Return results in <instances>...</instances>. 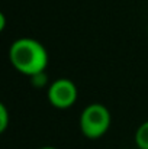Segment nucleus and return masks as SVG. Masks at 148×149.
Listing matches in <instances>:
<instances>
[{
    "label": "nucleus",
    "instance_id": "nucleus-1",
    "mask_svg": "<svg viewBox=\"0 0 148 149\" xmlns=\"http://www.w3.org/2000/svg\"><path fill=\"white\" fill-rule=\"evenodd\" d=\"M9 61L16 71L32 77L47 70L49 55L39 41L34 38H19L9 48Z\"/></svg>",
    "mask_w": 148,
    "mask_h": 149
},
{
    "label": "nucleus",
    "instance_id": "nucleus-2",
    "mask_svg": "<svg viewBox=\"0 0 148 149\" xmlns=\"http://www.w3.org/2000/svg\"><path fill=\"white\" fill-rule=\"evenodd\" d=\"M112 116L109 109L102 103H92L80 114V130L87 139H100L110 127Z\"/></svg>",
    "mask_w": 148,
    "mask_h": 149
},
{
    "label": "nucleus",
    "instance_id": "nucleus-3",
    "mask_svg": "<svg viewBox=\"0 0 148 149\" xmlns=\"http://www.w3.org/2000/svg\"><path fill=\"white\" fill-rule=\"evenodd\" d=\"M47 96L52 107L58 110H65L76 104L79 97V90L70 78L62 77L57 78L49 84L47 88Z\"/></svg>",
    "mask_w": 148,
    "mask_h": 149
},
{
    "label": "nucleus",
    "instance_id": "nucleus-4",
    "mask_svg": "<svg viewBox=\"0 0 148 149\" xmlns=\"http://www.w3.org/2000/svg\"><path fill=\"white\" fill-rule=\"evenodd\" d=\"M134 139H135V145L140 149H148V120L138 126Z\"/></svg>",
    "mask_w": 148,
    "mask_h": 149
},
{
    "label": "nucleus",
    "instance_id": "nucleus-5",
    "mask_svg": "<svg viewBox=\"0 0 148 149\" xmlns=\"http://www.w3.org/2000/svg\"><path fill=\"white\" fill-rule=\"evenodd\" d=\"M9 120H10V116H9V110L6 107L4 103H0V132H6L7 126H9Z\"/></svg>",
    "mask_w": 148,
    "mask_h": 149
},
{
    "label": "nucleus",
    "instance_id": "nucleus-6",
    "mask_svg": "<svg viewBox=\"0 0 148 149\" xmlns=\"http://www.w3.org/2000/svg\"><path fill=\"white\" fill-rule=\"evenodd\" d=\"M29 78H31V83H32L35 87H44V86L47 84V78H48V75H47L45 71H44V72H39V74L32 75V77H29Z\"/></svg>",
    "mask_w": 148,
    "mask_h": 149
},
{
    "label": "nucleus",
    "instance_id": "nucleus-7",
    "mask_svg": "<svg viewBox=\"0 0 148 149\" xmlns=\"http://www.w3.org/2000/svg\"><path fill=\"white\" fill-rule=\"evenodd\" d=\"M4 25H6V17L3 13H0V31H4Z\"/></svg>",
    "mask_w": 148,
    "mask_h": 149
},
{
    "label": "nucleus",
    "instance_id": "nucleus-8",
    "mask_svg": "<svg viewBox=\"0 0 148 149\" xmlns=\"http://www.w3.org/2000/svg\"><path fill=\"white\" fill-rule=\"evenodd\" d=\"M38 149H58V148H54V146H41Z\"/></svg>",
    "mask_w": 148,
    "mask_h": 149
}]
</instances>
